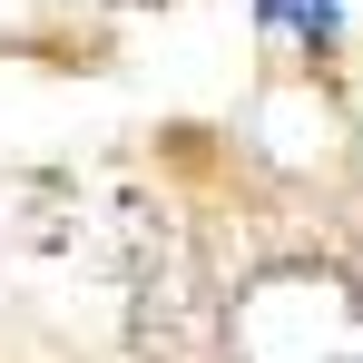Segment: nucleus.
<instances>
[{
	"label": "nucleus",
	"instance_id": "1",
	"mask_svg": "<svg viewBox=\"0 0 363 363\" xmlns=\"http://www.w3.org/2000/svg\"><path fill=\"white\" fill-rule=\"evenodd\" d=\"M236 363H363V285L334 265H265L226 304Z\"/></svg>",
	"mask_w": 363,
	"mask_h": 363
}]
</instances>
